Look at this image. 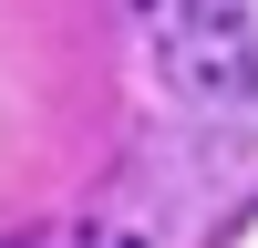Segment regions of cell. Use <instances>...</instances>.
I'll use <instances>...</instances> for the list:
<instances>
[{"instance_id": "obj_1", "label": "cell", "mask_w": 258, "mask_h": 248, "mask_svg": "<svg viewBox=\"0 0 258 248\" xmlns=\"http://www.w3.org/2000/svg\"><path fill=\"white\" fill-rule=\"evenodd\" d=\"M11 248H135V238H114V227H31Z\"/></svg>"}]
</instances>
